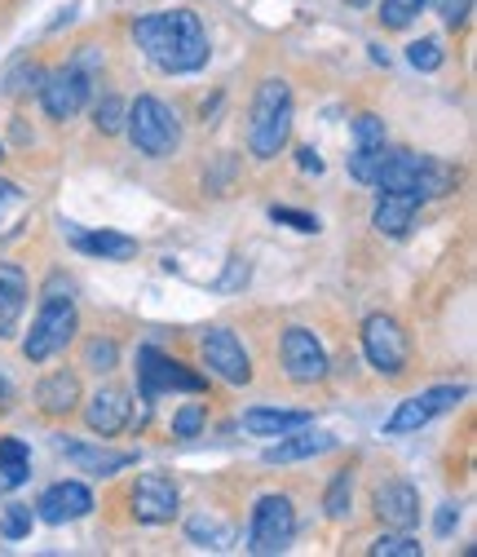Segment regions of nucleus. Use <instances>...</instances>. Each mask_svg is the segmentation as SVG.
Returning a JSON list of instances; mask_svg holds the SVG:
<instances>
[{
  "mask_svg": "<svg viewBox=\"0 0 477 557\" xmlns=\"http://www.w3.org/2000/svg\"><path fill=\"white\" fill-rule=\"evenodd\" d=\"M36 403H40V411H49V416H66V411L80 403V376H76V372H49V376L36 385Z\"/></svg>",
  "mask_w": 477,
  "mask_h": 557,
  "instance_id": "nucleus-23",
  "label": "nucleus"
},
{
  "mask_svg": "<svg viewBox=\"0 0 477 557\" xmlns=\"http://www.w3.org/2000/svg\"><path fill=\"white\" fill-rule=\"evenodd\" d=\"M10 403H14V385H10L5 376H0V411H5Z\"/></svg>",
  "mask_w": 477,
  "mask_h": 557,
  "instance_id": "nucleus-43",
  "label": "nucleus"
},
{
  "mask_svg": "<svg viewBox=\"0 0 477 557\" xmlns=\"http://www.w3.org/2000/svg\"><path fill=\"white\" fill-rule=\"evenodd\" d=\"M203 425H209V407H203V403H186V407L173 416V434H177V438H199Z\"/></svg>",
  "mask_w": 477,
  "mask_h": 557,
  "instance_id": "nucleus-31",
  "label": "nucleus"
},
{
  "mask_svg": "<svg viewBox=\"0 0 477 557\" xmlns=\"http://www.w3.org/2000/svg\"><path fill=\"white\" fill-rule=\"evenodd\" d=\"M279 355H284V372L297 381V385H314L327 376V350L318 345V336L310 327H288L284 332V345H279Z\"/></svg>",
  "mask_w": 477,
  "mask_h": 557,
  "instance_id": "nucleus-12",
  "label": "nucleus"
},
{
  "mask_svg": "<svg viewBox=\"0 0 477 557\" xmlns=\"http://www.w3.org/2000/svg\"><path fill=\"white\" fill-rule=\"evenodd\" d=\"M350 128H354V147H385V120L380 115L363 111L350 120Z\"/></svg>",
  "mask_w": 477,
  "mask_h": 557,
  "instance_id": "nucleus-32",
  "label": "nucleus"
},
{
  "mask_svg": "<svg viewBox=\"0 0 477 557\" xmlns=\"http://www.w3.org/2000/svg\"><path fill=\"white\" fill-rule=\"evenodd\" d=\"M23 310H27V274L10 261H0V341L18 332Z\"/></svg>",
  "mask_w": 477,
  "mask_h": 557,
  "instance_id": "nucleus-19",
  "label": "nucleus"
},
{
  "mask_svg": "<svg viewBox=\"0 0 477 557\" xmlns=\"http://www.w3.org/2000/svg\"><path fill=\"white\" fill-rule=\"evenodd\" d=\"M425 5H429V0H385V5H380V23L389 32H402V27H412L420 18Z\"/></svg>",
  "mask_w": 477,
  "mask_h": 557,
  "instance_id": "nucleus-27",
  "label": "nucleus"
},
{
  "mask_svg": "<svg viewBox=\"0 0 477 557\" xmlns=\"http://www.w3.org/2000/svg\"><path fill=\"white\" fill-rule=\"evenodd\" d=\"M203 350V363H209L213 376H222L226 385H248L252 381V359L243 350V341L230 332V327H209L199 341Z\"/></svg>",
  "mask_w": 477,
  "mask_h": 557,
  "instance_id": "nucleus-11",
  "label": "nucleus"
},
{
  "mask_svg": "<svg viewBox=\"0 0 477 557\" xmlns=\"http://www.w3.org/2000/svg\"><path fill=\"white\" fill-rule=\"evenodd\" d=\"M32 522H36L32 505H10L5 509V522H0V535H5V540H27L32 535Z\"/></svg>",
  "mask_w": 477,
  "mask_h": 557,
  "instance_id": "nucleus-34",
  "label": "nucleus"
},
{
  "mask_svg": "<svg viewBox=\"0 0 477 557\" xmlns=\"http://www.w3.org/2000/svg\"><path fill=\"white\" fill-rule=\"evenodd\" d=\"M72 336H76V306H72V301H45L40 314L32 319V332H27V341H23V355H27L32 363H45V359H53L58 350H66V345H72Z\"/></svg>",
  "mask_w": 477,
  "mask_h": 557,
  "instance_id": "nucleus-7",
  "label": "nucleus"
},
{
  "mask_svg": "<svg viewBox=\"0 0 477 557\" xmlns=\"http://www.w3.org/2000/svg\"><path fill=\"white\" fill-rule=\"evenodd\" d=\"M23 208H27V195L14 186V182H5V177H0V235H5V226L23 213Z\"/></svg>",
  "mask_w": 477,
  "mask_h": 557,
  "instance_id": "nucleus-35",
  "label": "nucleus"
},
{
  "mask_svg": "<svg viewBox=\"0 0 477 557\" xmlns=\"http://www.w3.org/2000/svg\"><path fill=\"white\" fill-rule=\"evenodd\" d=\"M85 425H89L93 434H102V438H115V434L128 425V394L115 389V385L98 389V394L89 398V407H85Z\"/></svg>",
  "mask_w": 477,
  "mask_h": 557,
  "instance_id": "nucleus-18",
  "label": "nucleus"
},
{
  "mask_svg": "<svg viewBox=\"0 0 477 557\" xmlns=\"http://www.w3.org/2000/svg\"><path fill=\"white\" fill-rule=\"evenodd\" d=\"M346 5H354V10H363V5H372V0H346Z\"/></svg>",
  "mask_w": 477,
  "mask_h": 557,
  "instance_id": "nucleus-44",
  "label": "nucleus"
},
{
  "mask_svg": "<svg viewBox=\"0 0 477 557\" xmlns=\"http://www.w3.org/2000/svg\"><path fill=\"white\" fill-rule=\"evenodd\" d=\"M72 244L89 257H102V261H133L138 257V239H128L120 231H72Z\"/></svg>",
  "mask_w": 477,
  "mask_h": 557,
  "instance_id": "nucleus-22",
  "label": "nucleus"
},
{
  "mask_svg": "<svg viewBox=\"0 0 477 557\" xmlns=\"http://www.w3.org/2000/svg\"><path fill=\"white\" fill-rule=\"evenodd\" d=\"M425 548H420V540H412L406 531H393V535H380L376 544H372V557H420Z\"/></svg>",
  "mask_w": 477,
  "mask_h": 557,
  "instance_id": "nucleus-30",
  "label": "nucleus"
},
{
  "mask_svg": "<svg viewBox=\"0 0 477 557\" xmlns=\"http://www.w3.org/2000/svg\"><path fill=\"white\" fill-rule=\"evenodd\" d=\"M350 505H354V473L350 469H340L327 486V496H323V509L331 522H346L350 518Z\"/></svg>",
  "mask_w": 477,
  "mask_h": 557,
  "instance_id": "nucleus-26",
  "label": "nucleus"
},
{
  "mask_svg": "<svg viewBox=\"0 0 477 557\" xmlns=\"http://www.w3.org/2000/svg\"><path fill=\"white\" fill-rule=\"evenodd\" d=\"M124 128H128V143L138 147L142 156H151V160H168L181 147V120H177V111L168 102L151 98V94H142L138 102L124 111Z\"/></svg>",
  "mask_w": 477,
  "mask_h": 557,
  "instance_id": "nucleus-4",
  "label": "nucleus"
},
{
  "mask_svg": "<svg viewBox=\"0 0 477 557\" xmlns=\"http://www.w3.org/2000/svg\"><path fill=\"white\" fill-rule=\"evenodd\" d=\"M124 111H128V107H124L115 94H106V98L98 102V111H93L98 133H106V137H111V133H120V128H124Z\"/></svg>",
  "mask_w": 477,
  "mask_h": 557,
  "instance_id": "nucleus-33",
  "label": "nucleus"
},
{
  "mask_svg": "<svg viewBox=\"0 0 477 557\" xmlns=\"http://www.w3.org/2000/svg\"><path fill=\"white\" fill-rule=\"evenodd\" d=\"M138 381H142V398H160V394H199L203 389V376H194L186 363L160 355L155 345H142L138 350Z\"/></svg>",
  "mask_w": 477,
  "mask_h": 557,
  "instance_id": "nucleus-9",
  "label": "nucleus"
},
{
  "mask_svg": "<svg viewBox=\"0 0 477 557\" xmlns=\"http://www.w3.org/2000/svg\"><path fill=\"white\" fill-rule=\"evenodd\" d=\"M186 535H190V544H199V548H213V553H226V548L235 544V531H230L222 518H213V513H199V518H190V522H186Z\"/></svg>",
  "mask_w": 477,
  "mask_h": 557,
  "instance_id": "nucleus-25",
  "label": "nucleus"
},
{
  "mask_svg": "<svg viewBox=\"0 0 477 557\" xmlns=\"http://www.w3.org/2000/svg\"><path fill=\"white\" fill-rule=\"evenodd\" d=\"M385 160V147H354L350 151V177L363 186H376V169Z\"/></svg>",
  "mask_w": 477,
  "mask_h": 557,
  "instance_id": "nucleus-29",
  "label": "nucleus"
},
{
  "mask_svg": "<svg viewBox=\"0 0 477 557\" xmlns=\"http://www.w3.org/2000/svg\"><path fill=\"white\" fill-rule=\"evenodd\" d=\"M363 355L380 376H402L406 372V332L389 314H372L363 323Z\"/></svg>",
  "mask_w": 477,
  "mask_h": 557,
  "instance_id": "nucleus-10",
  "label": "nucleus"
},
{
  "mask_svg": "<svg viewBox=\"0 0 477 557\" xmlns=\"http://www.w3.org/2000/svg\"><path fill=\"white\" fill-rule=\"evenodd\" d=\"M133 40L138 49L168 76H186L209 66V32H203V18L194 10H160L133 23Z\"/></svg>",
  "mask_w": 477,
  "mask_h": 557,
  "instance_id": "nucleus-1",
  "label": "nucleus"
},
{
  "mask_svg": "<svg viewBox=\"0 0 477 557\" xmlns=\"http://www.w3.org/2000/svg\"><path fill=\"white\" fill-rule=\"evenodd\" d=\"M58 451L72 460L80 473H93V478H115L128 465H138L133 451H111V447H93V443H76V438H58Z\"/></svg>",
  "mask_w": 477,
  "mask_h": 557,
  "instance_id": "nucleus-16",
  "label": "nucleus"
},
{
  "mask_svg": "<svg viewBox=\"0 0 477 557\" xmlns=\"http://www.w3.org/2000/svg\"><path fill=\"white\" fill-rule=\"evenodd\" d=\"M292 89L288 81H261L256 98H252V115H248V151L256 160H275L288 137H292Z\"/></svg>",
  "mask_w": 477,
  "mask_h": 557,
  "instance_id": "nucleus-3",
  "label": "nucleus"
},
{
  "mask_svg": "<svg viewBox=\"0 0 477 557\" xmlns=\"http://www.w3.org/2000/svg\"><path fill=\"white\" fill-rule=\"evenodd\" d=\"M0 156H5V147H0Z\"/></svg>",
  "mask_w": 477,
  "mask_h": 557,
  "instance_id": "nucleus-45",
  "label": "nucleus"
},
{
  "mask_svg": "<svg viewBox=\"0 0 477 557\" xmlns=\"http://www.w3.org/2000/svg\"><path fill=\"white\" fill-rule=\"evenodd\" d=\"M89 89H93V76L80 72L76 62H66V66H58V72H45V81H40V102H45L49 120H72V115L85 111Z\"/></svg>",
  "mask_w": 477,
  "mask_h": 557,
  "instance_id": "nucleus-8",
  "label": "nucleus"
},
{
  "mask_svg": "<svg viewBox=\"0 0 477 557\" xmlns=\"http://www.w3.org/2000/svg\"><path fill=\"white\" fill-rule=\"evenodd\" d=\"M455 527H460V509H455V505H442V509H438V522H434V531H438V535H451Z\"/></svg>",
  "mask_w": 477,
  "mask_h": 557,
  "instance_id": "nucleus-41",
  "label": "nucleus"
},
{
  "mask_svg": "<svg viewBox=\"0 0 477 557\" xmlns=\"http://www.w3.org/2000/svg\"><path fill=\"white\" fill-rule=\"evenodd\" d=\"M292 535H297V509H292V500L279 496V492L261 496L256 509H252V522H248V553L275 557V553H284L292 544Z\"/></svg>",
  "mask_w": 477,
  "mask_h": 557,
  "instance_id": "nucleus-5",
  "label": "nucleus"
},
{
  "mask_svg": "<svg viewBox=\"0 0 477 557\" xmlns=\"http://www.w3.org/2000/svg\"><path fill=\"white\" fill-rule=\"evenodd\" d=\"M72 278H62V274H53L49 284H45V301H72Z\"/></svg>",
  "mask_w": 477,
  "mask_h": 557,
  "instance_id": "nucleus-40",
  "label": "nucleus"
},
{
  "mask_svg": "<svg viewBox=\"0 0 477 557\" xmlns=\"http://www.w3.org/2000/svg\"><path fill=\"white\" fill-rule=\"evenodd\" d=\"M416 213H420V199L416 195L385 190L380 203H376V213H372V226L380 235H406V231H412V222H416Z\"/></svg>",
  "mask_w": 477,
  "mask_h": 557,
  "instance_id": "nucleus-21",
  "label": "nucleus"
},
{
  "mask_svg": "<svg viewBox=\"0 0 477 557\" xmlns=\"http://www.w3.org/2000/svg\"><path fill=\"white\" fill-rule=\"evenodd\" d=\"M297 156H301V169H305V173H314V177L323 173V160H318V151H314V147H301Z\"/></svg>",
  "mask_w": 477,
  "mask_h": 557,
  "instance_id": "nucleus-42",
  "label": "nucleus"
},
{
  "mask_svg": "<svg viewBox=\"0 0 477 557\" xmlns=\"http://www.w3.org/2000/svg\"><path fill=\"white\" fill-rule=\"evenodd\" d=\"M336 447V438L331 434H318V430H292V434H284L275 447H265L261 451V460L265 465H297V460H314V456H327Z\"/></svg>",
  "mask_w": 477,
  "mask_h": 557,
  "instance_id": "nucleus-17",
  "label": "nucleus"
},
{
  "mask_svg": "<svg viewBox=\"0 0 477 557\" xmlns=\"http://www.w3.org/2000/svg\"><path fill=\"white\" fill-rule=\"evenodd\" d=\"M40 81H45L40 66H18V72H10L5 89H10V94H27V89H40Z\"/></svg>",
  "mask_w": 477,
  "mask_h": 557,
  "instance_id": "nucleus-39",
  "label": "nucleus"
},
{
  "mask_svg": "<svg viewBox=\"0 0 477 557\" xmlns=\"http://www.w3.org/2000/svg\"><path fill=\"white\" fill-rule=\"evenodd\" d=\"M434 14H438L447 27H464L468 14H473V0H434Z\"/></svg>",
  "mask_w": 477,
  "mask_h": 557,
  "instance_id": "nucleus-37",
  "label": "nucleus"
},
{
  "mask_svg": "<svg viewBox=\"0 0 477 557\" xmlns=\"http://www.w3.org/2000/svg\"><path fill=\"white\" fill-rule=\"evenodd\" d=\"M406 62H412L416 72H438V66L447 62V53H442V45L434 36H420V40L406 45Z\"/></svg>",
  "mask_w": 477,
  "mask_h": 557,
  "instance_id": "nucleus-28",
  "label": "nucleus"
},
{
  "mask_svg": "<svg viewBox=\"0 0 477 557\" xmlns=\"http://www.w3.org/2000/svg\"><path fill=\"white\" fill-rule=\"evenodd\" d=\"M89 509H93V492H89L85 482H76V478L53 482L49 492L36 500V518H40V522H49V527L76 522V518H85Z\"/></svg>",
  "mask_w": 477,
  "mask_h": 557,
  "instance_id": "nucleus-14",
  "label": "nucleus"
},
{
  "mask_svg": "<svg viewBox=\"0 0 477 557\" xmlns=\"http://www.w3.org/2000/svg\"><path fill=\"white\" fill-rule=\"evenodd\" d=\"M468 398L464 385H434V389H420L412 394L406 403L393 407V416L385 421V434L389 438H402V434H420L429 421H438V416H447L451 407H460Z\"/></svg>",
  "mask_w": 477,
  "mask_h": 557,
  "instance_id": "nucleus-6",
  "label": "nucleus"
},
{
  "mask_svg": "<svg viewBox=\"0 0 477 557\" xmlns=\"http://www.w3.org/2000/svg\"><path fill=\"white\" fill-rule=\"evenodd\" d=\"M32 478V451L23 438H0V486L14 492Z\"/></svg>",
  "mask_w": 477,
  "mask_h": 557,
  "instance_id": "nucleus-24",
  "label": "nucleus"
},
{
  "mask_svg": "<svg viewBox=\"0 0 477 557\" xmlns=\"http://www.w3.org/2000/svg\"><path fill=\"white\" fill-rule=\"evenodd\" d=\"M455 169L434 160V156H416V151H389L385 147V160L376 169V186L380 190H402V195H416L420 203L425 199H442L455 190Z\"/></svg>",
  "mask_w": 477,
  "mask_h": 557,
  "instance_id": "nucleus-2",
  "label": "nucleus"
},
{
  "mask_svg": "<svg viewBox=\"0 0 477 557\" xmlns=\"http://www.w3.org/2000/svg\"><path fill=\"white\" fill-rule=\"evenodd\" d=\"M376 518L393 531H412L420 522V492L412 482H385L376 486Z\"/></svg>",
  "mask_w": 477,
  "mask_h": 557,
  "instance_id": "nucleus-15",
  "label": "nucleus"
},
{
  "mask_svg": "<svg viewBox=\"0 0 477 557\" xmlns=\"http://www.w3.org/2000/svg\"><path fill=\"white\" fill-rule=\"evenodd\" d=\"M115 359H120L115 341H93V345H89V368H93V372H111Z\"/></svg>",
  "mask_w": 477,
  "mask_h": 557,
  "instance_id": "nucleus-38",
  "label": "nucleus"
},
{
  "mask_svg": "<svg viewBox=\"0 0 477 557\" xmlns=\"http://www.w3.org/2000/svg\"><path fill=\"white\" fill-rule=\"evenodd\" d=\"M269 218L275 222H284V226H292V231H301V235H318V218L314 213H301V208H269Z\"/></svg>",
  "mask_w": 477,
  "mask_h": 557,
  "instance_id": "nucleus-36",
  "label": "nucleus"
},
{
  "mask_svg": "<svg viewBox=\"0 0 477 557\" xmlns=\"http://www.w3.org/2000/svg\"><path fill=\"white\" fill-rule=\"evenodd\" d=\"M301 425H314V416L310 411H284V407H252L243 411V430L252 438H284Z\"/></svg>",
  "mask_w": 477,
  "mask_h": 557,
  "instance_id": "nucleus-20",
  "label": "nucleus"
},
{
  "mask_svg": "<svg viewBox=\"0 0 477 557\" xmlns=\"http://www.w3.org/2000/svg\"><path fill=\"white\" fill-rule=\"evenodd\" d=\"M177 505H181V492L168 473H142L138 486H133V513L147 527H164L177 518Z\"/></svg>",
  "mask_w": 477,
  "mask_h": 557,
  "instance_id": "nucleus-13",
  "label": "nucleus"
}]
</instances>
